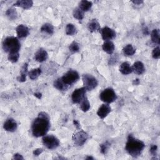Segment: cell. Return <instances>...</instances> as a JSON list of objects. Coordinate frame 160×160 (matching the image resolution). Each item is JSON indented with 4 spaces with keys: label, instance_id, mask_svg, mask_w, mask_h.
<instances>
[{
    "label": "cell",
    "instance_id": "obj_1",
    "mask_svg": "<svg viewBox=\"0 0 160 160\" xmlns=\"http://www.w3.org/2000/svg\"><path fill=\"white\" fill-rule=\"evenodd\" d=\"M50 128V118L45 112L39 113L31 125L32 134L34 137L39 138L46 134Z\"/></svg>",
    "mask_w": 160,
    "mask_h": 160
},
{
    "label": "cell",
    "instance_id": "obj_2",
    "mask_svg": "<svg viewBox=\"0 0 160 160\" xmlns=\"http://www.w3.org/2000/svg\"><path fill=\"white\" fill-rule=\"evenodd\" d=\"M145 147L144 143L135 138L132 134H129L126 144L125 149L128 153L133 158L138 157Z\"/></svg>",
    "mask_w": 160,
    "mask_h": 160
},
{
    "label": "cell",
    "instance_id": "obj_3",
    "mask_svg": "<svg viewBox=\"0 0 160 160\" xmlns=\"http://www.w3.org/2000/svg\"><path fill=\"white\" fill-rule=\"evenodd\" d=\"M20 48V42L16 37H7L2 42V49L6 52H8V54L19 53Z\"/></svg>",
    "mask_w": 160,
    "mask_h": 160
},
{
    "label": "cell",
    "instance_id": "obj_4",
    "mask_svg": "<svg viewBox=\"0 0 160 160\" xmlns=\"http://www.w3.org/2000/svg\"><path fill=\"white\" fill-rule=\"evenodd\" d=\"M100 99L106 103H111L115 101L117 99V95L113 89L106 88L104 89L99 94Z\"/></svg>",
    "mask_w": 160,
    "mask_h": 160
},
{
    "label": "cell",
    "instance_id": "obj_5",
    "mask_svg": "<svg viewBox=\"0 0 160 160\" xmlns=\"http://www.w3.org/2000/svg\"><path fill=\"white\" fill-rule=\"evenodd\" d=\"M82 80L83 82L84 88L88 91H91L94 89L98 86V81L91 74H86L82 76Z\"/></svg>",
    "mask_w": 160,
    "mask_h": 160
},
{
    "label": "cell",
    "instance_id": "obj_6",
    "mask_svg": "<svg viewBox=\"0 0 160 160\" xmlns=\"http://www.w3.org/2000/svg\"><path fill=\"white\" fill-rule=\"evenodd\" d=\"M42 141L43 144L49 149H54L60 144L59 140L52 134L44 136Z\"/></svg>",
    "mask_w": 160,
    "mask_h": 160
},
{
    "label": "cell",
    "instance_id": "obj_7",
    "mask_svg": "<svg viewBox=\"0 0 160 160\" xmlns=\"http://www.w3.org/2000/svg\"><path fill=\"white\" fill-rule=\"evenodd\" d=\"M79 78V75L75 70H69L61 77L62 80L67 86L71 85L76 82Z\"/></svg>",
    "mask_w": 160,
    "mask_h": 160
},
{
    "label": "cell",
    "instance_id": "obj_8",
    "mask_svg": "<svg viewBox=\"0 0 160 160\" xmlns=\"http://www.w3.org/2000/svg\"><path fill=\"white\" fill-rule=\"evenodd\" d=\"M72 141L75 145L81 146L83 145L88 138V134L87 132L82 130H79L72 135Z\"/></svg>",
    "mask_w": 160,
    "mask_h": 160
},
{
    "label": "cell",
    "instance_id": "obj_9",
    "mask_svg": "<svg viewBox=\"0 0 160 160\" xmlns=\"http://www.w3.org/2000/svg\"><path fill=\"white\" fill-rule=\"evenodd\" d=\"M86 92V89L84 87L75 89L72 92L71 95L72 101L75 104L80 103L82 100L85 98Z\"/></svg>",
    "mask_w": 160,
    "mask_h": 160
},
{
    "label": "cell",
    "instance_id": "obj_10",
    "mask_svg": "<svg viewBox=\"0 0 160 160\" xmlns=\"http://www.w3.org/2000/svg\"><path fill=\"white\" fill-rule=\"evenodd\" d=\"M100 31H101L102 38L105 41L112 39L116 37V32L108 26L104 27L102 29H101Z\"/></svg>",
    "mask_w": 160,
    "mask_h": 160
},
{
    "label": "cell",
    "instance_id": "obj_11",
    "mask_svg": "<svg viewBox=\"0 0 160 160\" xmlns=\"http://www.w3.org/2000/svg\"><path fill=\"white\" fill-rule=\"evenodd\" d=\"M18 127L16 121L12 118H8L3 124V128L6 131L14 132L16 130Z\"/></svg>",
    "mask_w": 160,
    "mask_h": 160
},
{
    "label": "cell",
    "instance_id": "obj_12",
    "mask_svg": "<svg viewBox=\"0 0 160 160\" xmlns=\"http://www.w3.org/2000/svg\"><path fill=\"white\" fill-rule=\"evenodd\" d=\"M111 111V108L109 104H103L99 108L97 111V114L100 118L104 119L108 115Z\"/></svg>",
    "mask_w": 160,
    "mask_h": 160
},
{
    "label": "cell",
    "instance_id": "obj_13",
    "mask_svg": "<svg viewBox=\"0 0 160 160\" xmlns=\"http://www.w3.org/2000/svg\"><path fill=\"white\" fill-rule=\"evenodd\" d=\"M16 31L19 38H26L29 34V28L24 24L18 25L16 28Z\"/></svg>",
    "mask_w": 160,
    "mask_h": 160
},
{
    "label": "cell",
    "instance_id": "obj_14",
    "mask_svg": "<svg viewBox=\"0 0 160 160\" xmlns=\"http://www.w3.org/2000/svg\"><path fill=\"white\" fill-rule=\"evenodd\" d=\"M48 54L47 51L42 48L38 49L34 54L35 60L39 62H42L45 61L48 59Z\"/></svg>",
    "mask_w": 160,
    "mask_h": 160
},
{
    "label": "cell",
    "instance_id": "obj_15",
    "mask_svg": "<svg viewBox=\"0 0 160 160\" xmlns=\"http://www.w3.org/2000/svg\"><path fill=\"white\" fill-rule=\"evenodd\" d=\"M132 67V71L136 74L141 75L143 74L145 71V68L144 64L141 61H136L135 62Z\"/></svg>",
    "mask_w": 160,
    "mask_h": 160
},
{
    "label": "cell",
    "instance_id": "obj_16",
    "mask_svg": "<svg viewBox=\"0 0 160 160\" xmlns=\"http://www.w3.org/2000/svg\"><path fill=\"white\" fill-rule=\"evenodd\" d=\"M33 5V1L31 0H18L14 4V6L20 7L24 9H28L31 8Z\"/></svg>",
    "mask_w": 160,
    "mask_h": 160
},
{
    "label": "cell",
    "instance_id": "obj_17",
    "mask_svg": "<svg viewBox=\"0 0 160 160\" xmlns=\"http://www.w3.org/2000/svg\"><path fill=\"white\" fill-rule=\"evenodd\" d=\"M88 29L90 32H94L100 30V24L96 19H92L89 21L88 24Z\"/></svg>",
    "mask_w": 160,
    "mask_h": 160
},
{
    "label": "cell",
    "instance_id": "obj_18",
    "mask_svg": "<svg viewBox=\"0 0 160 160\" xmlns=\"http://www.w3.org/2000/svg\"><path fill=\"white\" fill-rule=\"evenodd\" d=\"M102 50L109 54H112L114 51V44L110 41H105L102 46Z\"/></svg>",
    "mask_w": 160,
    "mask_h": 160
},
{
    "label": "cell",
    "instance_id": "obj_19",
    "mask_svg": "<svg viewBox=\"0 0 160 160\" xmlns=\"http://www.w3.org/2000/svg\"><path fill=\"white\" fill-rule=\"evenodd\" d=\"M119 71L124 75H128L132 72V67L128 62H122L119 67Z\"/></svg>",
    "mask_w": 160,
    "mask_h": 160
},
{
    "label": "cell",
    "instance_id": "obj_20",
    "mask_svg": "<svg viewBox=\"0 0 160 160\" xmlns=\"http://www.w3.org/2000/svg\"><path fill=\"white\" fill-rule=\"evenodd\" d=\"M28 63H24V65L22 67L21 70L20 76L17 78L18 81L21 82L26 81V76H27V74H28Z\"/></svg>",
    "mask_w": 160,
    "mask_h": 160
},
{
    "label": "cell",
    "instance_id": "obj_21",
    "mask_svg": "<svg viewBox=\"0 0 160 160\" xmlns=\"http://www.w3.org/2000/svg\"><path fill=\"white\" fill-rule=\"evenodd\" d=\"M54 87L59 91H66L68 89V86H67L62 80L61 78L56 79L54 82Z\"/></svg>",
    "mask_w": 160,
    "mask_h": 160
},
{
    "label": "cell",
    "instance_id": "obj_22",
    "mask_svg": "<svg viewBox=\"0 0 160 160\" xmlns=\"http://www.w3.org/2000/svg\"><path fill=\"white\" fill-rule=\"evenodd\" d=\"M92 2L91 1H86V0H82L79 3V8L84 12L88 11L92 7Z\"/></svg>",
    "mask_w": 160,
    "mask_h": 160
},
{
    "label": "cell",
    "instance_id": "obj_23",
    "mask_svg": "<svg viewBox=\"0 0 160 160\" xmlns=\"http://www.w3.org/2000/svg\"><path fill=\"white\" fill-rule=\"evenodd\" d=\"M122 52L124 55L126 56H132L136 52V49L131 44H127L122 49Z\"/></svg>",
    "mask_w": 160,
    "mask_h": 160
},
{
    "label": "cell",
    "instance_id": "obj_24",
    "mask_svg": "<svg viewBox=\"0 0 160 160\" xmlns=\"http://www.w3.org/2000/svg\"><path fill=\"white\" fill-rule=\"evenodd\" d=\"M41 31L51 35L54 32V27L50 23H45L41 26Z\"/></svg>",
    "mask_w": 160,
    "mask_h": 160
},
{
    "label": "cell",
    "instance_id": "obj_25",
    "mask_svg": "<svg viewBox=\"0 0 160 160\" xmlns=\"http://www.w3.org/2000/svg\"><path fill=\"white\" fill-rule=\"evenodd\" d=\"M151 38L152 42L154 43L159 44L160 38H159V30L158 29H154L152 31L151 34Z\"/></svg>",
    "mask_w": 160,
    "mask_h": 160
},
{
    "label": "cell",
    "instance_id": "obj_26",
    "mask_svg": "<svg viewBox=\"0 0 160 160\" xmlns=\"http://www.w3.org/2000/svg\"><path fill=\"white\" fill-rule=\"evenodd\" d=\"M41 74V69L40 68H36L31 69L28 72V76L31 80L36 79Z\"/></svg>",
    "mask_w": 160,
    "mask_h": 160
},
{
    "label": "cell",
    "instance_id": "obj_27",
    "mask_svg": "<svg viewBox=\"0 0 160 160\" xmlns=\"http://www.w3.org/2000/svg\"><path fill=\"white\" fill-rule=\"evenodd\" d=\"M72 15H73V17L78 20H82L84 16V11H82L79 7L75 8L73 10Z\"/></svg>",
    "mask_w": 160,
    "mask_h": 160
},
{
    "label": "cell",
    "instance_id": "obj_28",
    "mask_svg": "<svg viewBox=\"0 0 160 160\" xmlns=\"http://www.w3.org/2000/svg\"><path fill=\"white\" fill-rule=\"evenodd\" d=\"M80 108L83 112H87L89 108H90V103L89 102V100L88 99L87 97L85 96V98L82 100V101L80 102Z\"/></svg>",
    "mask_w": 160,
    "mask_h": 160
},
{
    "label": "cell",
    "instance_id": "obj_29",
    "mask_svg": "<svg viewBox=\"0 0 160 160\" xmlns=\"http://www.w3.org/2000/svg\"><path fill=\"white\" fill-rule=\"evenodd\" d=\"M6 15L11 20L16 19L18 16V14L16 9L13 8H9L6 11Z\"/></svg>",
    "mask_w": 160,
    "mask_h": 160
},
{
    "label": "cell",
    "instance_id": "obj_30",
    "mask_svg": "<svg viewBox=\"0 0 160 160\" xmlns=\"http://www.w3.org/2000/svg\"><path fill=\"white\" fill-rule=\"evenodd\" d=\"M76 32V28L72 24H68L66 26V34L69 36H72Z\"/></svg>",
    "mask_w": 160,
    "mask_h": 160
},
{
    "label": "cell",
    "instance_id": "obj_31",
    "mask_svg": "<svg viewBox=\"0 0 160 160\" xmlns=\"http://www.w3.org/2000/svg\"><path fill=\"white\" fill-rule=\"evenodd\" d=\"M69 51L72 52V53H75V52H78L79 51V44L76 42V41H73L69 46Z\"/></svg>",
    "mask_w": 160,
    "mask_h": 160
},
{
    "label": "cell",
    "instance_id": "obj_32",
    "mask_svg": "<svg viewBox=\"0 0 160 160\" xmlns=\"http://www.w3.org/2000/svg\"><path fill=\"white\" fill-rule=\"evenodd\" d=\"M111 144L108 141H106L100 145V151L102 154H106L110 147Z\"/></svg>",
    "mask_w": 160,
    "mask_h": 160
},
{
    "label": "cell",
    "instance_id": "obj_33",
    "mask_svg": "<svg viewBox=\"0 0 160 160\" xmlns=\"http://www.w3.org/2000/svg\"><path fill=\"white\" fill-rule=\"evenodd\" d=\"M8 60L10 62H11L12 63L16 62L18 61L19 58V53L9 54L8 56Z\"/></svg>",
    "mask_w": 160,
    "mask_h": 160
},
{
    "label": "cell",
    "instance_id": "obj_34",
    "mask_svg": "<svg viewBox=\"0 0 160 160\" xmlns=\"http://www.w3.org/2000/svg\"><path fill=\"white\" fill-rule=\"evenodd\" d=\"M152 57L154 59H159L160 57V48L159 46L155 48L152 51Z\"/></svg>",
    "mask_w": 160,
    "mask_h": 160
},
{
    "label": "cell",
    "instance_id": "obj_35",
    "mask_svg": "<svg viewBox=\"0 0 160 160\" xmlns=\"http://www.w3.org/2000/svg\"><path fill=\"white\" fill-rule=\"evenodd\" d=\"M157 149H158V146L156 145H152L151 146L150 148V153L152 156H156L157 154Z\"/></svg>",
    "mask_w": 160,
    "mask_h": 160
},
{
    "label": "cell",
    "instance_id": "obj_36",
    "mask_svg": "<svg viewBox=\"0 0 160 160\" xmlns=\"http://www.w3.org/2000/svg\"><path fill=\"white\" fill-rule=\"evenodd\" d=\"M43 151V149L42 148H37L33 151V155L35 156H38L40 155Z\"/></svg>",
    "mask_w": 160,
    "mask_h": 160
},
{
    "label": "cell",
    "instance_id": "obj_37",
    "mask_svg": "<svg viewBox=\"0 0 160 160\" xmlns=\"http://www.w3.org/2000/svg\"><path fill=\"white\" fill-rule=\"evenodd\" d=\"M12 159H23L24 158L22 156L21 154H20L19 153H16L13 155Z\"/></svg>",
    "mask_w": 160,
    "mask_h": 160
},
{
    "label": "cell",
    "instance_id": "obj_38",
    "mask_svg": "<svg viewBox=\"0 0 160 160\" xmlns=\"http://www.w3.org/2000/svg\"><path fill=\"white\" fill-rule=\"evenodd\" d=\"M131 2L136 5H140L143 3V1L142 0H135V1H131Z\"/></svg>",
    "mask_w": 160,
    "mask_h": 160
},
{
    "label": "cell",
    "instance_id": "obj_39",
    "mask_svg": "<svg viewBox=\"0 0 160 160\" xmlns=\"http://www.w3.org/2000/svg\"><path fill=\"white\" fill-rule=\"evenodd\" d=\"M142 32H143V34L144 35H148L149 34V31H148V29L146 26H144L143 28H142Z\"/></svg>",
    "mask_w": 160,
    "mask_h": 160
},
{
    "label": "cell",
    "instance_id": "obj_40",
    "mask_svg": "<svg viewBox=\"0 0 160 160\" xmlns=\"http://www.w3.org/2000/svg\"><path fill=\"white\" fill-rule=\"evenodd\" d=\"M73 123H74V126L76 127L77 129H80V124H79V122L77 120H74Z\"/></svg>",
    "mask_w": 160,
    "mask_h": 160
},
{
    "label": "cell",
    "instance_id": "obj_41",
    "mask_svg": "<svg viewBox=\"0 0 160 160\" xmlns=\"http://www.w3.org/2000/svg\"><path fill=\"white\" fill-rule=\"evenodd\" d=\"M34 96H36V97L37 98H38V99H41V97H42V94H41V92H35V93L34 94Z\"/></svg>",
    "mask_w": 160,
    "mask_h": 160
},
{
    "label": "cell",
    "instance_id": "obj_42",
    "mask_svg": "<svg viewBox=\"0 0 160 160\" xmlns=\"http://www.w3.org/2000/svg\"><path fill=\"white\" fill-rule=\"evenodd\" d=\"M139 81L138 79H134V81H133V84H135V85H138L139 84Z\"/></svg>",
    "mask_w": 160,
    "mask_h": 160
},
{
    "label": "cell",
    "instance_id": "obj_43",
    "mask_svg": "<svg viewBox=\"0 0 160 160\" xmlns=\"http://www.w3.org/2000/svg\"><path fill=\"white\" fill-rule=\"evenodd\" d=\"M86 159H93V158L91 157V156H88L86 158Z\"/></svg>",
    "mask_w": 160,
    "mask_h": 160
}]
</instances>
